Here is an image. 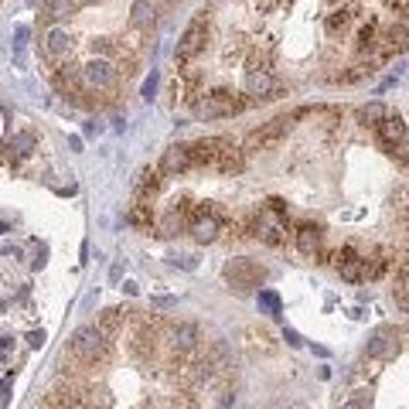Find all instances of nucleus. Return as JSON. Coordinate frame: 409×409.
<instances>
[{"instance_id": "obj_8", "label": "nucleus", "mask_w": 409, "mask_h": 409, "mask_svg": "<svg viewBox=\"0 0 409 409\" xmlns=\"http://www.w3.org/2000/svg\"><path fill=\"white\" fill-rule=\"evenodd\" d=\"M229 147V137H204L198 143H191V167H215L218 154Z\"/></svg>"}, {"instance_id": "obj_11", "label": "nucleus", "mask_w": 409, "mask_h": 409, "mask_svg": "<svg viewBox=\"0 0 409 409\" xmlns=\"http://www.w3.org/2000/svg\"><path fill=\"white\" fill-rule=\"evenodd\" d=\"M161 171L171 174V178L191 171V150H188V143H174V147H167L164 157H161Z\"/></svg>"}, {"instance_id": "obj_18", "label": "nucleus", "mask_w": 409, "mask_h": 409, "mask_svg": "<svg viewBox=\"0 0 409 409\" xmlns=\"http://www.w3.org/2000/svg\"><path fill=\"white\" fill-rule=\"evenodd\" d=\"M215 167H218L222 174H239V171L246 167V157H242V150L229 140V147L218 154V164H215Z\"/></svg>"}, {"instance_id": "obj_24", "label": "nucleus", "mask_w": 409, "mask_h": 409, "mask_svg": "<svg viewBox=\"0 0 409 409\" xmlns=\"http://www.w3.org/2000/svg\"><path fill=\"white\" fill-rule=\"evenodd\" d=\"M34 143H38V140H34V133H31V130H24V133H17V137L10 140V154H14V157H31Z\"/></svg>"}, {"instance_id": "obj_3", "label": "nucleus", "mask_w": 409, "mask_h": 409, "mask_svg": "<svg viewBox=\"0 0 409 409\" xmlns=\"http://www.w3.org/2000/svg\"><path fill=\"white\" fill-rule=\"evenodd\" d=\"M225 222H229V218H225V211H222L218 204L202 202V204H195V211H191V225H188V229H191V235H195L198 242H215Z\"/></svg>"}, {"instance_id": "obj_9", "label": "nucleus", "mask_w": 409, "mask_h": 409, "mask_svg": "<svg viewBox=\"0 0 409 409\" xmlns=\"http://www.w3.org/2000/svg\"><path fill=\"white\" fill-rule=\"evenodd\" d=\"M406 123H403V116L399 113H386V119L375 126V137H379V143H382V150H396L403 140H406Z\"/></svg>"}, {"instance_id": "obj_5", "label": "nucleus", "mask_w": 409, "mask_h": 409, "mask_svg": "<svg viewBox=\"0 0 409 409\" xmlns=\"http://www.w3.org/2000/svg\"><path fill=\"white\" fill-rule=\"evenodd\" d=\"M204 45H208V21L204 17H195L188 27H185V34H181V41H178V51H174V62L185 69L195 55H202Z\"/></svg>"}, {"instance_id": "obj_6", "label": "nucleus", "mask_w": 409, "mask_h": 409, "mask_svg": "<svg viewBox=\"0 0 409 409\" xmlns=\"http://www.w3.org/2000/svg\"><path fill=\"white\" fill-rule=\"evenodd\" d=\"M290 123H294V116H273L270 123H263L259 130H253V133H249L246 147H249V150H263V147L280 143V140L290 133Z\"/></svg>"}, {"instance_id": "obj_29", "label": "nucleus", "mask_w": 409, "mask_h": 409, "mask_svg": "<svg viewBox=\"0 0 409 409\" xmlns=\"http://www.w3.org/2000/svg\"><path fill=\"white\" fill-rule=\"evenodd\" d=\"M174 409H198V399L191 393H181V396H174Z\"/></svg>"}, {"instance_id": "obj_37", "label": "nucleus", "mask_w": 409, "mask_h": 409, "mask_svg": "<svg viewBox=\"0 0 409 409\" xmlns=\"http://www.w3.org/2000/svg\"><path fill=\"white\" fill-rule=\"evenodd\" d=\"M3 348H10V338H0V351H3Z\"/></svg>"}, {"instance_id": "obj_20", "label": "nucleus", "mask_w": 409, "mask_h": 409, "mask_svg": "<svg viewBox=\"0 0 409 409\" xmlns=\"http://www.w3.org/2000/svg\"><path fill=\"white\" fill-rule=\"evenodd\" d=\"M82 409H113V396L102 386H86L82 393Z\"/></svg>"}, {"instance_id": "obj_28", "label": "nucleus", "mask_w": 409, "mask_h": 409, "mask_svg": "<svg viewBox=\"0 0 409 409\" xmlns=\"http://www.w3.org/2000/svg\"><path fill=\"white\" fill-rule=\"evenodd\" d=\"M72 14V0H48V17H69Z\"/></svg>"}, {"instance_id": "obj_31", "label": "nucleus", "mask_w": 409, "mask_h": 409, "mask_svg": "<svg viewBox=\"0 0 409 409\" xmlns=\"http://www.w3.org/2000/svg\"><path fill=\"white\" fill-rule=\"evenodd\" d=\"M157 82H161V79H157V72H150V79L143 82V100H147V102L154 100V93H157Z\"/></svg>"}, {"instance_id": "obj_30", "label": "nucleus", "mask_w": 409, "mask_h": 409, "mask_svg": "<svg viewBox=\"0 0 409 409\" xmlns=\"http://www.w3.org/2000/svg\"><path fill=\"white\" fill-rule=\"evenodd\" d=\"M393 157H396V161H399L403 167H409V133H406V140H403V143H399V147L393 150Z\"/></svg>"}, {"instance_id": "obj_14", "label": "nucleus", "mask_w": 409, "mask_h": 409, "mask_svg": "<svg viewBox=\"0 0 409 409\" xmlns=\"http://www.w3.org/2000/svg\"><path fill=\"white\" fill-rule=\"evenodd\" d=\"M198 348V327L195 324H174L171 327V351H178V355H191Z\"/></svg>"}, {"instance_id": "obj_4", "label": "nucleus", "mask_w": 409, "mask_h": 409, "mask_svg": "<svg viewBox=\"0 0 409 409\" xmlns=\"http://www.w3.org/2000/svg\"><path fill=\"white\" fill-rule=\"evenodd\" d=\"M249 106V100H239L235 93H229V89H215V93H208L204 100L195 102V113L204 116V119H218V116H232V113H242Z\"/></svg>"}, {"instance_id": "obj_25", "label": "nucleus", "mask_w": 409, "mask_h": 409, "mask_svg": "<svg viewBox=\"0 0 409 409\" xmlns=\"http://www.w3.org/2000/svg\"><path fill=\"white\" fill-rule=\"evenodd\" d=\"M69 48H72V34H69V31L58 27V31L48 34V55H65Z\"/></svg>"}, {"instance_id": "obj_15", "label": "nucleus", "mask_w": 409, "mask_h": 409, "mask_svg": "<svg viewBox=\"0 0 409 409\" xmlns=\"http://www.w3.org/2000/svg\"><path fill=\"white\" fill-rule=\"evenodd\" d=\"M273 93H277V82H273L270 72L253 69V72L246 75V96H253V100H270Z\"/></svg>"}, {"instance_id": "obj_13", "label": "nucleus", "mask_w": 409, "mask_h": 409, "mask_svg": "<svg viewBox=\"0 0 409 409\" xmlns=\"http://www.w3.org/2000/svg\"><path fill=\"white\" fill-rule=\"evenodd\" d=\"M399 351V334L396 327H379L369 341V358H389Z\"/></svg>"}, {"instance_id": "obj_33", "label": "nucleus", "mask_w": 409, "mask_h": 409, "mask_svg": "<svg viewBox=\"0 0 409 409\" xmlns=\"http://www.w3.org/2000/svg\"><path fill=\"white\" fill-rule=\"evenodd\" d=\"M389 7H393L396 14H403V17H409V0H389Z\"/></svg>"}, {"instance_id": "obj_27", "label": "nucleus", "mask_w": 409, "mask_h": 409, "mask_svg": "<svg viewBox=\"0 0 409 409\" xmlns=\"http://www.w3.org/2000/svg\"><path fill=\"white\" fill-rule=\"evenodd\" d=\"M259 307L270 310V314H280V310H283V307H280V297H277L273 290H259Z\"/></svg>"}, {"instance_id": "obj_21", "label": "nucleus", "mask_w": 409, "mask_h": 409, "mask_svg": "<svg viewBox=\"0 0 409 409\" xmlns=\"http://www.w3.org/2000/svg\"><path fill=\"white\" fill-rule=\"evenodd\" d=\"M126 222H130V225H137V229H150V225H154V211H150V202L137 198V204H133V208H130V215H126Z\"/></svg>"}, {"instance_id": "obj_17", "label": "nucleus", "mask_w": 409, "mask_h": 409, "mask_svg": "<svg viewBox=\"0 0 409 409\" xmlns=\"http://www.w3.org/2000/svg\"><path fill=\"white\" fill-rule=\"evenodd\" d=\"M137 198H143V202H150L157 191H161V171L157 167H143L140 174H137Z\"/></svg>"}, {"instance_id": "obj_34", "label": "nucleus", "mask_w": 409, "mask_h": 409, "mask_svg": "<svg viewBox=\"0 0 409 409\" xmlns=\"http://www.w3.org/2000/svg\"><path fill=\"white\" fill-rule=\"evenodd\" d=\"M27 34H31L27 27H17V41H14V45H17V51H21V48L27 45Z\"/></svg>"}, {"instance_id": "obj_22", "label": "nucleus", "mask_w": 409, "mask_h": 409, "mask_svg": "<svg viewBox=\"0 0 409 409\" xmlns=\"http://www.w3.org/2000/svg\"><path fill=\"white\" fill-rule=\"evenodd\" d=\"M154 17H157V7H154L150 0H137V3H133V17H130V24H133V27H147Z\"/></svg>"}, {"instance_id": "obj_2", "label": "nucleus", "mask_w": 409, "mask_h": 409, "mask_svg": "<svg viewBox=\"0 0 409 409\" xmlns=\"http://www.w3.org/2000/svg\"><path fill=\"white\" fill-rule=\"evenodd\" d=\"M222 277H225V283H229V287H235L239 294H246V290H253V287H259V283L266 280V270H263L259 263L246 259V256H235V259H229V263H225Z\"/></svg>"}, {"instance_id": "obj_36", "label": "nucleus", "mask_w": 409, "mask_h": 409, "mask_svg": "<svg viewBox=\"0 0 409 409\" xmlns=\"http://www.w3.org/2000/svg\"><path fill=\"white\" fill-rule=\"evenodd\" d=\"M273 3H277V0H259V10H270Z\"/></svg>"}, {"instance_id": "obj_19", "label": "nucleus", "mask_w": 409, "mask_h": 409, "mask_svg": "<svg viewBox=\"0 0 409 409\" xmlns=\"http://www.w3.org/2000/svg\"><path fill=\"white\" fill-rule=\"evenodd\" d=\"M126 314H130L126 307H106V310H102V314H100V327H102V331H106V334H109V338H113V334H116V331L123 327V320H126Z\"/></svg>"}, {"instance_id": "obj_1", "label": "nucleus", "mask_w": 409, "mask_h": 409, "mask_svg": "<svg viewBox=\"0 0 409 409\" xmlns=\"http://www.w3.org/2000/svg\"><path fill=\"white\" fill-rule=\"evenodd\" d=\"M69 351H72V362H79L82 369H100L113 358V341L100 324H89V327H79L72 334Z\"/></svg>"}, {"instance_id": "obj_16", "label": "nucleus", "mask_w": 409, "mask_h": 409, "mask_svg": "<svg viewBox=\"0 0 409 409\" xmlns=\"http://www.w3.org/2000/svg\"><path fill=\"white\" fill-rule=\"evenodd\" d=\"M320 242H324L320 225H314V222L297 225V249H301L304 256H320Z\"/></svg>"}, {"instance_id": "obj_35", "label": "nucleus", "mask_w": 409, "mask_h": 409, "mask_svg": "<svg viewBox=\"0 0 409 409\" xmlns=\"http://www.w3.org/2000/svg\"><path fill=\"white\" fill-rule=\"evenodd\" d=\"M341 409H369V403H365V399L358 396V399H348V403H344Z\"/></svg>"}, {"instance_id": "obj_12", "label": "nucleus", "mask_w": 409, "mask_h": 409, "mask_svg": "<svg viewBox=\"0 0 409 409\" xmlns=\"http://www.w3.org/2000/svg\"><path fill=\"white\" fill-rule=\"evenodd\" d=\"M393 263H396L393 249H375L372 256H362V280H382Z\"/></svg>"}, {"instance_id": "obj_32", "label": "nucleus", "mask_w": 409, "mask_h": 409, "mask_svg": "<svg viewBox=\"0 0 409 409\" xmlns=\"http://www.w3.org/2000/svg\"><path fill=\"white\" fill-rule=\"evenodd\" d=\"M27 344H31V348H41V344H45V331H31V334H27Z\"/></svg>"}, {"instance_id": "obj_7", "label": "nucleus", "mask_w": 409, "mask_h": 409, "mask_svg": "<svg viewBox=\"0 0 409 409\" xmlns=\"http://www.w3.org/2000/svg\"><path fill=\"white\" fill-rule=\"evenodd\" d=\"M327 256H331L327 263L341 273V280H348V283H358L362 280V256H358L355 246H341V249H334Z\"/></svg>"}, {"instance_id": "obj_26", "label": "nucleus", "mask_w": 409, "mask_h": 409, "mask_svg": "<svg viewBox=\"0 0 409 409\" xmlns=\"http://www.w3.org/2000/svg\"><path fill=\"white\" fill-rule=\"evenodd\" d=\"M351 14H355V7H348V10H338L334 17H327V31L334 34V31H341L348 21H351Z\"/></svg>"}, {"instance_id": "obj_23", "label": "nucleus", "mask_w": 409, "mask_h": 409, "mask_svg": "<svg viewBox=\"0 0 409 409\" xmlns=\"http://www.w3.org/2000/svg\"><path fill=\"white\" fill-rule=\"evenodd\" d=\"M358 119H362L365 126H372V130H375V126L386 119V106H382V102H369V106H362V109H358Z\"/></svg>"}, {"instance_id": "obj_10", "label": "nucleus", "mask_w": 409, "mask_h": 409, "mask_svg": "<svg viewBox=\"0 0 409 409\" xmlns=\"http://www.w3.org/2000/svg\"><path fill=\"white\" fill-rule=\"evenodd\" d=\"M113 82H116V69L109 62L93 58V62L82 65V86H89V89H109Z\"/></svg>"}]
</instances>
